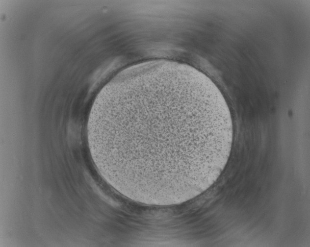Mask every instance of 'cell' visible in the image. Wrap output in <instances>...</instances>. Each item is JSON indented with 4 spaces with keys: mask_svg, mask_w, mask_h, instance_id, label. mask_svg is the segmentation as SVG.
Listing matches in <instances>:
<instances>
[{
    "mask_svg": "<svg viewBox=\"0 0 310 247\" xmlns=\"http://www.w3.org/2000/svg\"><path fill=\"white\" fill-rule=\"evenodd\" d=\"M127 175L159 191H194L220 175L233 125L220 91L196 80L157 82L133 91Z\"/></svg>",
    "mask_w": 310,
    "mask_h": 247,
    "instance_id": "6da1fadb",
    "label": "cell"
}]
</instances>
